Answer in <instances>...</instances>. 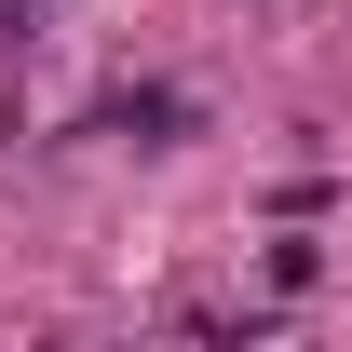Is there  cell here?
<instances>
[{
	"label": "cell",
	"mask_w": 352,
	"mask_h": 352,
	"mask_svg": "<svg viewBox=\"0 0 352 352\" xmlns=\"http://www.w3.org/2000/svg\"><path fill=\"white\" fill-rule=\"evenodd\" d=\"M176 122H190L176 95H122V135H149V149H176Z\"/></svg>",
	"instance_id": "6da1fadb"
},
{
	"label": "cell",
	"mask_w": 352,
	"mask_h": 352,
	"mask_svg": "<svg viewBox=\"0 0 352 352\" xmlns=\"http://www.w3.org/2000/svg\"><path fill=\"white\" fill-rule=\"evenodd\" d=\"M28 28H41V0H0V41H28Z\"/></svg>",
	"instance_id": "7a4b0ae2"
}]
</instances>
